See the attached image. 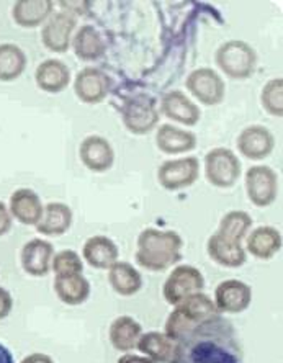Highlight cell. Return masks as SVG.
<instances>
[{
  "mask_svg": "<svg viewBox=\"0 0 283 363\" xmlns=\"http://www.w3.org/2000/svg\"><path fill=\"white\" fill-rule=\"evenodd\" d=\"M185 87L200 104L206 106L220 105L226 95V85L220 74L210 67H199L189 74Z\"/></svg>",
  "mask_w": 283,
  "mask_h": 363,
  "instance_id": "cell-8",
  "label": "cell"
},
{
  "mask_svg": "<svg viewBox=\"0 0 283 363\" xmlns=\"http://www.w3.org/2000/svg\"><path fill=\"white\" fill-rule=\"evenodd\" d=\"M116 363H156L152 362L151 359H148V357L144 355H135V354H125L121 355L118 362Z\"/></svg>",
  "mask_w": 283,
  "mask_h": 363,
  "instance_id": "cell-38",
  "label": "cell"
},
{
  "mask_svg": "<svg viewBox=\"0 0 283 363\" xmlns=\"http://www.w3.org/2000/svg\"><path fill=\"white\" fill-rule=\"evenodd\" d=\"M282 234L274 226H259L245 238V249L253 257L259 260H270L280 252Z\"/></svg>",
  "mask_w": 283,
  "mask_h": 363,
  "instance_id": "cell-20",
  "label": "cell"
},
{
  "mask_svg": "<svg viewBox=\"0 0 283 363\" xmlns=\"http://www.w3.org/2000/svg\"><path fill=\"white\" fill-rule=\"evenodd\" d=\"M200 175V162L195 156L162 162L157 170V180L162 189L177 191L194 185Z\"/></svg>",
  "mask_w": 283,
  "mask_h": 363,
  "instance_id": "cell-9",
  "label": "cell"
},
{
  "mask_svg": "<svg viewBox=\"0 0 283 363\" xmlns=\"http://www.w3.org/2000/svg\"><path fill=\"white\" fill-rule=\"evenodd\" d=\"M55 257V247L50 241L35 238L21 247V269L31 277H46L51 272V262Z\"/></svg>",
  "mask_w": 283,
  "mask_h": 363,
  "instance_id": "cell-13",
  "label": "cell"
},
{
  "mask_svg": "<svg viewBox=\"0 0 283 363\" xmlns=\"http://www.w3.org/2000/svg\"><path fill=\"white\" fill-rule=\"evenodd\" d=\"M136 349L141 352L144 357L151 359L156 363H170L174 357L175 342L170 340L164 333L159 330H149L146 334H141L138 340Z\"/></svg>",
  "mask_w": 283,
  "mask_h": 363,
  "instance_id": "cell-28",
  "label": "cell"
},
{
  "mask_svg": "<svg viewBox=\"0 0 283 363\" xmlns=\"http://www.w3.org/2000/svg\"><path fill=\"white\" fill-rule=\"evenodd\" d=\"M20 363H55V360H52L50 355L40 354V352H35V354L26 355L25 359L21 360Z\"/></svg>",
  "mask_w": 283,
  "mask_h": 363,
  "instance_id": "cell-37",
  "label": "cell"
},
{
  "mask_svg": "<svg viewBox=\"0 0 283 363\" xmlns=\"http://www.w3.org/2000/svg\"><path fill=\"white\" fill-rule=\"evenodd\" d=\"M74 92L82 104H101L110 94V79L97 67H85L76 76Z\"/></svg>",
  "mask_w": 283,
  "mask_h": 363,
  "instance_id": "cell-12",
  "label": "cell"
},
{
  "mask_svg": "<svg viewBox=\"0 0 283 363\" xmlns=\"http://www.w3.org/2000/svg\"><path fill=\"white\" fill-rule=\"evenodd\" d=\"M121 118L126 130L133 135H148L159 123V111L154 108L152 101L136 99L126 101L121 110Z\"/></svg>",
  "mask_w": 283,
  "mask_h": 363,
  "instance_id": "cell-15",
  "label": "cell"
},
{
  "mask_svg": "<svg viewBox=\"0 0 283 363\" xmlns=\"http://www.w3.org/2000/svg\"><path fill=\"white\" fill-rule=\"evenodd\" d=\"M13 308V298L10 295L9 290L0 286V319H5L12 313Z\"/></svg>",
  "mask_w": 283,
  "mask_h": 363,
  "instance_id": "cell-35",
  "label": "cell"
},
{
  "mask_svg": "<svg viewBox=\"0 0 283 363\" xmlns=\"http://www.w3.org/2000/svg\"><path fill=\"white\" fill-rule=\"evenodd\" d=\"M156 146L164 154L190 152L196 147V136L182 128L161 125L156 133Z\"/></svg>",
  "mask_w": 283,
  "mask_h": 363,
  "instance_id": "cell-24",
  "label": "cell"
},
{
  "mask_svg": "<svg viewBox=\"0 0 283 363\" xmlns=\"http://www.w3.org/2000/svg\"><path fill=\"white\" fill-rule=\"evenodd\" d=\"M205 277L194 265H177L170 272L162 286V296L172 306H177L187 298L203 291Z\"/></svg>",
  "mask_w": 283,
  "mask_h": 363,
  "instance_id": "cell-5",
  "label": "cell"
},
{
  "mask_svg": "<svg viewBox=\"0 0 283 363\" xmlns=\"http://www.w3.org/2000/svg\"><path fill=\"white\" fill-rule=\"evenodd\" d=\"M141 334V324L131 316H120L113 319L109 330V337L113 349L123 352V354H130L131 350L136 349V344L140 340Z\"/></svg>",
  "mask_w": 283,
  "mask_h": 363,
  "instance_id": "cell-26",
  "label": "cell"
},
{
  "mask_svg": "<svg viewBox=\"0 0 283 363\" xmlns=\"http://www.w3.org/2000/svg\"><path fill=\"white\" fill-rule=\"evenodd\" d=\"M52 7L51 0H18L12 9V17L21 28H36L51 17Z\"/></svg>",
  "mask_w": 283,
  "mask_h": 363,
  "instance_id": "cell-25",
  "label": "cell"
},
{
  "mask_svg": "<svg viewBox=\"0 0 283 363\" xmlns=\"http://www.w3.org/2000/svg\"><path fill=\"white\" fill-rule=\"evenodd\" d=\"M13 218L10 215L7 205L4 201H0V238L5 236L10 229H12Z\"/></svg>",
  "mask_w": 283,
  "mask_h": 363,
  "instance_id": "cell-36",
  "label": "cell"
},
{
  "mask_svg": "<svg viewBox=\"0 0 283 363\" xmlns=\"http://www.w3.org/2000/svg\"><path fill=\"white\" fill-rule=\"evenodd\" d=\"M118 245L106 236H92L84 242L82 257L97 270H109L115 262H118Z\"/></svg>",
  "mask_w": 283,
  "mask_h": 363,
  "instance_id": "cell-21",
  "label": "cell"
},
{
  "mask_svg": "<svg viewBox=\"0 0 283 363\" xmlns=\"http://www.w3.org/2000/svg\"><path fill=\"white\" fill-rule=\"evenodd\" d=\"M215 61L218 67L234 81H244L254 76L257 67V55L249 43L231 40L218 48Z\"/></svg>",
  "mask_w": 283,
  "mask_h": 363,
  "instance_id": "cell-4",
  "label": "cell"
},
{
  "mask_svg": "<svg viewBox=\"0 0 283 363\" xmlns=\"http://www.w3.org/2000/svg\"><path fill=\"white\" fill-rule=\"evenodd\" d=\"M215 308L218 313L239 314L253 303V288L241 280H224L215 290Z\"/></svg>",
  "mask_w": 283,
  "mask_h": 363,
  "instance_id": "cell-11",
  "label": "cell"
},
{
  "mask_svg": "<svg viewBox=\"0 0 283 363\" xmlns=\"http://www.w3.org/2000/svg\"><path fill=\"white\" fill-rule=\"evenodd\" d=\"M76 17L67 12L52 13L41 30V41L48 51L66 52L71 48L72 33L76 30Z\"/></svg>",
  "mask_w": 283,
  "mask_h": 363,
  "instance_id": "cell-10",
  "label": "cell"
},
{
  "mask_svg": "<svg viewBox=\"0 0 283 363\" xmlns=\"http://www.w3.org/2000/svg\"><path fill=\"white\" fill-rule=\"evenodd\" d=\"M260 104L267 113L272 116H283V79L275 77L270 79L264 85L262 94H260Z\"/></svg>",
  "mask_w": 283,
  "mask_h": 363,
  "instance_id": "cell-33",
  "label": "cell"
},
{
  "mask_svg": "<svg viewBox=\"0 0 283 363\" xmlns=\"http://www.w3.org/2000/svg\"><path fill=\"white\" fill-rule=\"evenodd\" d=\"M51 270L55 272L56 277L82 274L84 264L81 255L72 249H64L61 252L55 254L51 262Z\"/></svg>",
  "mask_w": 283,
  "mask_h": 363,
  "instance_id": "cell-34",
  "label": "cell"
},
{
  "mask_svg": "<svg viewBox=\"0 0 283 363\" xmlns=\"http://www.w3.org/2000/svg\"><path fill=\"white\" fill-rule=\"evenodd\" d=\"M241 161L231 149L215 147L205 156L206 180L218 189H231L241 177Z\"/></svg>",
  "mask_w": 283,
  "mask_h": 363,
  "instance_id": "cell-6",
  "label": "cell"
},
{
  "mask_svg": "<svg viewBox=\"0 0 283 363\" xmlns=\"http://www.w3.org/2000/svg\"><path fill=\"white\" fill-rule=\"evenodd\" d=\"M250 228H253V218H250L249 213L243 210H233L221 218L220 228H218L216 233H220L223 238L231 239L234 242L243 244L244 239L248 238Z\"/></svg>",
  "mask_w": 283,
  "mask_h": 363,
  "instance_id": "cell-32",
  "label": "cell"
},
{
  "mask_svg": "<svg viewBox=\"0 0 283 363\" xmlns=\"http://www.w3.org/2000/svg\"><path fill=\"white\" fill-rule=\"evenodd\" d=\"M0 363H13V355L7 347L0 344Z\"/></svg>",
  "mask_w": 283,
  "mask_h": 363,
  "instance_id": "cell-39",
  "label": "cell"
},
{
  "mask_svg": "<svg viewBox=\"0 0 283 363\" xmlns=\"http://www.w3.org/2000/svg\"><path fill=\"white\" fill-rule=\"evenodd\" d=\"M72 224V210L64 203H48L43 208V216L36 224V231L43 236H62Z\"/></svg>",
  "mask_w": 283,
  "mask_h": 363,
  "instance_id": "cell-23",
  "label": "cell"
},
{
  "mask_svg": "<svg viewBox=\"0 0 283 363\" xmlns=\"http://www.w3.org/2000/svg\"><path fill=\"white\" fill-rule=\"evenodd\" d=\"M26 55L18 45L4 43L0 45V81L12 82L25 72Z\"/></svg>",
  "mask_w": 283,
  "mask_h": 363,
  "instance_id": "cell-31",
  "label": "cell"
},
{
  "mask_svg": "<svg viewBox=\"0 0 283 363\" xmlns=\"http://www.w3.org/2000/svg\"><path fill=\"white\" fill-rule=\"evenodd\" d=\"M245 191L253 205L270 206L279 195V175L269 165H253L245 172Z\"/></svg>",
  "mask_w": 283,
  "mask_h": 363,
  "instance_id": "cell-7",
  "label": "cell"
},
{
  "mask_svg": "<svg viewBox=\"0 0 283 363\" xmlns=\"http://www.w3.org/2000/svg\"><path fill=\"white\" fill-rule=\"evenodd\" d=\"M164 116L184 126H195L201 118V111L195 101H192L182 90H170L161 100Z\"/></svg>",
  "mask_w": 283,
  "mask_h": 363,
  "instance_id": "cell-16",
  "label": "cell"
},
{
  "mask_svg": "<svg viewBox=\"0 0 283 363\" xmlns=\"http://www.w3.org/2000/svg\"><path fill=\"white\" fill-rule=\"evenodd\" d=\"M82 164L92 172H106L115 162V151L111 144L101 136H87L79 147Z\"/></svg>",
  "mask_w": 283,
  "mask_h": 363,
  "instance_id": "cell-17",
  "label": "cell"
},
{
  "mask_svg": "<svg viewBox=\"0 0 283 363\" xmlns=\"http://www.w3.org/2000/svg\"><path fill=\"white\" fill-rule=\"evenodd\" d=\"M74 52L81 61H97L105 55V41L92 25H84L71 41Z\"/></svg>",
  "mask_w": 283,
  "mask_h": 363,
  "instance_id": "cell-29",
  "label": "cell"
},
{
  "mask_svg": "<svg viewBox=\"0 0 283 363\" xmlns=\"http://www.w3.org/2000/svg\"><path fill=\"white\" fill-rule=\"evenodd\" d=\"M215 303L208 295L200 291L195 293L179 303L172 313L169 314L167 321H165V335L174 342H177L180 337H184L187 333L196 325L208 321V319L218 316Z\"/></svg>",
  "mask_w": 283,
  "mask_h": 363,
  "instance_id": "cell-3",
  "label": "cell"
},
{
  "mask_svg": "<svg viewBox=\"0 0 283 363\" xmlns=\"http://www.w3.org/2000/svg\"><path fill=\"white\" fill-rule=\"evenodd\" d=\"M184 241L179 233L148 228L138 236L136 264L149 272H162L182 260Z\"/></svg>",
  "mask_w": 283,
  "mask_h": 363,
  "instance_id": "cell-2",
  "label": "cell"
},
{
  "mask_svg": "<svg viewBox=\"0 0 283 363\" xmlns=\"http://www.w3.org/2000/svg\"><path fill=\"white\" fill-rule=\"evenodd\" d=\"M238 151L250 161H262L275 147V138L265 126L253 125L244 128L238 136Z\"/></svg>",
  "mask_w": 283,
  "mask_h": 363,
  "instance_id": "cell-14",
  "label": "cell"
},
{
  "mask_svg": "<svg viewBox=\"0 0 283 363\" xmlns=\"http://www.w3.org/2000/svg\"><path fill=\"white\" fill-rule=\"evenodd\" d=\"M43 208L40 195L31 189H18L10 196L9 211L12 218L25 226H36L43 216Z\"/></svg>",
  "mask_w": 283,
  "mask_h": 363,
  "instance_id": "cell-18",
  "label": "cell"
},
{
  "mask_svg": "<svg viewBox=\"0 0 283 363\" xmlns=\"http://www.w3.org/2000/svg\"><path fill=\"white\" fill-rule=\"evenodd\" d=\"M170 363H243L236 329L221 314L208 319L175 342Z\"/></svg>",
  "mask_w": 283,
  "mask_h": 363,
  "instance_id": "cell-1",
  "label": "cell"
},
{
  "mask_svg": "<svg viewBox=\"0 0 283 363\" xmlns=\"http://www.w3.org/2000/svg\"><path fill=\"white\" fill-rule=\"evenodd\" d=\"M206 252L213 262L228 267V269H239L248 260V254H245L243 244L223 238L220 233L211 234L208 239Z\"/></svg>",
  "mask_w": 283,
  "mask_h": 363,
  "instance_id": "cell-19",
  "label": "cell"
},
{
  "mask_svg": "<svg viewBox=\"0 0 283 363\" xmlns=\"http://www.w3.org/2000/svg\"><path fill=\"white\" fill-rule=\"evenodd\" d=\"M109 281L120 296H133L143 288V277L130 262H115L109 269Z\"/></svg>",
  "mask_w": 283,
  "mask_h": 363,
  "instance_id": "cell-30",
  "label": "cell"
},
{
  "mask_svg": "<svg viewBox=\"0 0 283 363\" xmlns=\"http://www.w3.org/2000/svg\"><path fill=\"white\" fill-rule=\"evenodd\" d=\"M55 293L64 304L79 306L89 300L90 283L82 274L64 275L55 279Z\"/></svg>",
  "mask_w": 283,
  "mask_h": 363,
  "instance_id": "cell-27",
  "label": "cell"
},
{
  "mask_svg": "<svg viewBox=\"0 0 283 363\" xmlns=\"http://www.w3.org/2000/svg\"><path fill=\"white\" fill-rule=\"evenodd\" d=\"M35 81L43 92L60 94L71 82V71L61 60H46L36 67Z\"/></svg>",
  "mask_w": 283,
  "mask_h": 363,
  "instance_id": "cell-22",
  "label": "cell"
}]
</instances>
